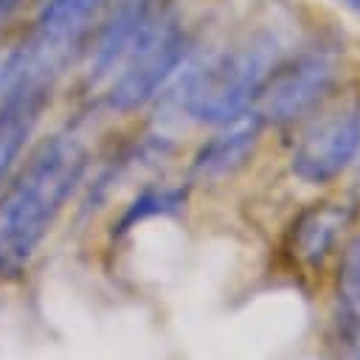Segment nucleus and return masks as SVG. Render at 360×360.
Returning <instances> with one entry per match:
<instances>
[{
    "mask_svg": "<svg viewBox=\"0 0 360 360\" xmlns=\"http://www.w3.org/2000/svg\"><path fill=\"white\" fill-rule=\"evenodd\" d=\"M183 202H186V188H169V186H163V188H146V191H141L129 202V208L124 211V217L118 222V231H129L135 222H141L146 217L174 214V211L183 208Z\"/></svg>",
    "mask_w": 360,
    "mask_h": 360,
    "instance_id": "nucleus-12",
    "label": "nucleus"
},
{
    "mask_svg": "<svg viewBox=\"0 0 360 360\" xmlns=\"http://www.w3.org/2000/svg\"><path fill=\"white\" fill-rule=\"evenodd\" d=\"M357 152H360V149H357Z\"/></svg>",
    "mask_w": 360,
    "mask_h": 360,
    "instance_id": "nucleus-15",
    "label": "nucleus"
},
{
    "mask_svg": "<svg viewBox=\"0 0 360 360\" xmlns=\"http://www.w3.org/2000/svg\"><path fill=\"white\" fill-rule=\"evenodd\" d=\"M183 56H186V37L174 11L155 6L138 39L132 42L124 62L110 79L107 104L118 112L143 107L160 90V84L177 70Z\"/></svg>",
    "mask_w": 360,
    "mask_h": 360,
    "instance_id": "nucleus-4",
    "label": "nucleus"
},
{
    "mask_svg": "<svg viewBox=\"0 0 360 360\" xmlns=\"http://www.w3.org/2000/svg\"><path fill=\"white\" fill-rule=\"evenodd\" d=\"M338 73L335 56L329 51H309L290 65H276V70L262 84L256 112L262 121L287 124L318 104V98L332 87Z\"/></svg>",
    "mask_w": 360,
    "mask_h": 360,
    "instance_id": "nucleus-6",
    "label": "nucleus"
},
{
    "mask_svg": "<svg viewBox=\"0 0 360 360\" xmlns=\"http://www.w3.org/2000/svg\"><path fill=\"white\" fill-rule=\"evenodd\" d=\"M360 149V107L340 104L326 110L301 132L292 152V172L307 183H329Z\"/></svg>",
    "mask_w": 360,
    "mask_h": 360,
    "instance_id": "nucleus-5",
    "label": "nucleus"
},
{
    "mask_svg": "<svg viewBox=\"0 0 360 360\" xmlns=\"http://www.w3.org/2000/svg\"><path fill=\"white\" fill-rule=\"evenodd\" d=\"M152 11H155L152 0H121L118 8H112V14L98 28L96 42L90 48V65H87L90 84H101L112 79V73L124 62L127 51L138 39Z\"/></svg>",
    "mask_w": 360,
    "mask_h": 360,
    "instance_id": "nucleus-7",
    "label": "nucleus"
},
{
    "mask_svg": "<svg viewBox=\"0 0 360 360\" xmlns=\"http://www.w3.org/2000/svg\"><path fill=\"white\" fill-rule=\"evenodd\" d=\"M14 3H17V0H0V14H3V11H6V8H11V6H14Z\"/></svg>",
    "mask_w": 360,
    "mask_h": 360,
    "instance_id": "nucleus-14",
    "label": "nucleus"
},
{
    "mask_svg": "<svg viewBox=\"0 0 360 360\" xmlns=\"http://www.w3.org/2000/svg\"><path fill=\"white\" fill-rule=\"evenodd\" d=\"M338 6H343V8H349L352 14H357L360 17V0H335Z\"/></svg>",
    "mask_w": 360,
    "mask_h": 360,
    "instance_id": "nucleus-13",
    "label": "nucleus"
},
{
    "mask_svg": "<svg viewBox=\"0 0 360 360\" xmlns=\"http://www.w3.org/2000/svg\"><path fill=\"white\" fill-rule=\"evenodd\" d=\"M87 169L76 132L48 138L0 197V276H17Z\"/></svg>",
    "mask_w": 360,
    "mask_h": 360,
    "instance_id": "nucleus-1",
    "label": "nucleus"
},
{
    "mask_svg": "<svg viewBox=\"0 0 360 360\" xmlns=\"http://www.w3.org/2000/svg\"><path fill=\"white\" fill-rule=\"evenodd\" d=\"M352 208L346 202H318L292 225V253L304 264H321L332 250L338 233L349 225Z\"/></svg>",
    "mask_w": 360,
    "mask_h": 360,
    "instance_id": "nucleus-10",
    "label": "nucleus"
},
{
    "mask_svg": "<svg viewBox=\"0 0 360 360\" xmlns=\"http://www.w3.org/2000/svg\"><path fill=\"white\" fill-rule=\"evenodd\" d=\"M104 0H48L39 8L34 34L0 68V90L17 84L53 87L56 76L79 53L90 20Z\"/></svg>",
    "mask_w": 360,
    "mask_h": 360,
    "instance_id": "nucleus-3",
    "label": "nucleus"
},
{
    "mask_svg": "<svg viewBox=\"0 0 360 360\" xmlns=\"http://www.w3.org/2000/svg\"><path fill=\"white\" fill-rule=\"evenodd\" d=\"M48 96L51 87L37 84H17L0 93V186L17 163L25 141L31 138Z\"/></svg>",
    "mask_w": 360,
    "mask_h": 360,
    "instance_id": "nucleus-8",
    "label": "nucleus"
},
{
    "mask_svg": "<svg viewBox=\"0 0 360 360\" xmlns=\"http://www.w3.org/2000/svg\"><path fill=\"white\" fill-rule=\"evenodd\" d=\"M262 127H264V121H262V115L256 110L253 112L248 110L245 115L228 121L225 129L217 132L208 143H202L200 152L194 155L191 177H197V180H214V177H222V174L236 172L253 155Z\"/></svg>",
    "mask_w": 360,
    "mask_h": 360,
    "instance_id": "nucleus-9",
    "label": "nucleus"
},
{
    "mask_svg": "<svg viewBox=\"0 0 360 360\" xmlns=\"http://www.w3.org/2000/svg\"><path fill=\"white\" fill-rule=\"evenodd\" d=\"M360 335V233L346 245L338 273V338Z\"/></svg>",
    "mask_w": 360,
    "mask_h": 360,
    "instance_id": "nucleus-11",
    "label": "nucleus"
},
{
    "mask_svg": "<svg viewBox=\"0 0 360 360\" xmlns=\"http://www.w3.org/2000/svg\"><path fill=\"white\" fill-rule=\"evenodd\" d=\"M278 56V39L259 31L188 68L177 82L174 101L200 124H228L250 110V101H256L262 84L276 70Z\"/></svg>",
    "mask_w": 360,
    "mask_h": 360,
    "instance_id": "nucleus-2",
    "label": "nucleus"
}]
</instances>
